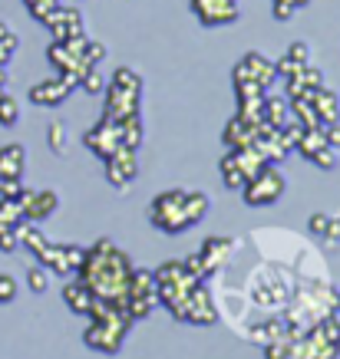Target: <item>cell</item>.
<instances>
[{
  "label": "cell",
  "mask_w": 340,
  "mask_h": 359,
  "mask_svg": "<svg viewBox=\"0 0 340 359\" xmlns=\"http://www.w3.org/2000/svg\"><path fill=\"white\" fill-rule=\"evenodd\" d=\"M271 13H275V20L287 23V20H294L297 7H294V4H287V0H271Z\"/></svg>",
  "instance_id": "obj_37"
},
{
  "label": "cell",
  "mask_w": 340,
  "mask_h": 359,
  "mask_svg": "<svg viewBox=\"0 0 340 359\" xmlns=\"http://www.w3.org/2000/svg\"><path fill=\"white\" fill-rule=\"evenodd\" d=\"M308 93L297 99H287V102H291V122H297L301 129H320V119H318V112H314V106H310Z\"/></svg>",
  "instance_id": "obj_22"
},
{
  "label": "cell",
  "mask_w": 340,
  "mask_h": 359,
  "mask_svg": "<svg viewBox=\"0 0 340 359\" xmlns=\"http://www.w3.org/2000/svg\"><path fill=\"white\" fill-rule=\"evenodd\" d=\"M238 119L251 122V126H258V122H264V96H251V99H238V112H235Z\"/></svg>",
  "instance_id": "obj_25"
},
{
  "label": "cell",
  "mask_w": 340,
  "mask_h": 359,
  "mask_svg": "<svg viewBox=\"0 0 340 359\" xmlns=\"http://www.w3.org/2000/svg\"><path fill=\"white\" fill-rule=\"evenodd\" d=\"M327 142H324V132L320 129H304L301 132V139H297V145H294V152H301V155H314L318 149H324Z\"/></svg>",
  "instance_id": "obj_27"
},
{
  "label": "cell",
  "mask_w": 340,
  "mask_h": 359,
  "mask_svg": "<svg viewBox=\"0 0 340 359\" xmlns=\"http://www.w3.org/2000/svg\"><path fill=\"white\" fill-rule=\"evenodd\" d=\"M79 89H83V93H89V96H99V93L106 89V79L99 76V69H96V66H89L86 73L79 76Z\"/></svg>",
  "instance_id": "obj_28"
},
{
  "label": "cell",
  "mask_w": 340,
  "mask_h": 359,
  "mask_svg": "<svg viewBox=\"0 0 340 359\" xmlns=\"http://www.w3.org/2000/svg\"><path fill=\"white\" fill-rule=\"evenodd\" d=\"M327 228H330V218H327V215H310L308 231L314 234V238H324V234H327Z\"/></svg>",
  "instance_id": "obj_40"
},
{
  "label": "cell",
  "mask_w": 340,
  "mask_h": 359,
  "mask_svg": "<svg viewBox=\"0 0 340 359\" xmlns=\"http://www.w3.org/2000/svg\"><path fill=\"white\" fill-rule=\"evenodd\" d=\"M324 132V142H327L330 149H340V122H330V126H320Z\"/></svg>",
  "instance_id": "obj_41"
},
{
  "label": "cell",
  "mask_w": 340,
  "mask_h": 359,
  "mask_svg": "<svg viewBox=\"0 0 340 359\" xmlns=\"http://www.w3.org/2000/svg\"><path fill=\"white\" fill-rule=\"evenodd\" d=\"M221 182H225L228 191H242V188L248 185V175H244V168L238 165V158L231 152L221 158Z\"/></svg>",
  "instance_id": "obj_23"
},
{
  "label": "cell",
  "mask_w": 340,
  "mask_h": 359,
  "mask_svg": "<svg viewBox=\"0 0 340 359\" xmlns=\"http://www.w3.org/2000/svg\"><path fill=\"white\" fill-rule=\"evenodd\" d=\"M17 122H20V102H17V96L4 93V96H0V126H4V129H13Z\"/></svg>",
  "instance_id": "obj_26"
},
{
  "label": "cell",
  "mask_w": 340,
  "mask_h": 359,
  "mask_svg": "<svg viewBox=\"0 0 340 359\" xmlns=\"http://www.w3.org/2000/svg\"><path fill=\"white\" fill-rule=\"evenodd\" d=\"M291 4H294L297 11H301V7H310V0H291Z\"/></svg>",
  "instance_id": "obj_43"
},
{
  "label": "cell",
  "mask_w": 340,
  "mask_h": 359,
  "mask_svg": "<svg viewBox=\"0 0 340 359\" xmlns=\"http://www.w3.org/2000/svg\"><path fill=\"white\" fill-rule=\"evenodd\" d=\"M169 313L176 316V320H182V323H192V327H211V323H218V306H215L211 294L202 283H198L182 304L172 306Z\"/></svg>",
  "instance_id": "obj_7"
},
{
  "label": "cell",
  "mask_w": 340,
  "mask_h": 359,
  "mask_svg": "<svg viewBox=\"0 0 340 359\" xmlns=\"http://www.w3.org/2000/svg\"><path fill=\"white\" fill-rule=\"evenodd\" d=\"M287 56H291L294 63L308 66V63H310V56H314V46H310V43H304V40H297V43H291V50H287Z\"/></svg>",
  "instance_id": "obj_35"
},
{
  "label": "cell",
  "mask_w": 340,
  "mask_h": 359,
  "mask_svg": "<svg viewBox=\"0 0 340 359\" xmlns=\"http://www.w3.org/2000/svg\"><path fill=\"white\" fill-rule=\"evenodd\" d=\"M46 145H50V152L60 155V158L70 152V129H66L63 122H50V129H46Z\"/></svg>",
  "instance_id": "obj_24"
},
{
  "label": "cell",
  "mask_w": 340,
  "mask_h": 359,
  "mask_svg": "<svg viewBox=\"0 0 340 359\" xmlns=\"http://www.w3.org/2000/svg\"><path fill=\"white\" fill-rule=\"evenodd\" d=\"M275 69H277V76L285 79V76H297V73H301V69H304V66L301 63H294V60H291V56H281V60H275Z\"/></svg>",
  "instance_id": "obj_39"
},
{
  "label": "cell",
  "mask_w": 340,
  "mask_h": 359,
  "mask_svg": "<svg viewBox=\"0 0 340 359\" xmlns=\"http://www.w3.org/2000/svg\"><path fill=\"white\" fill-rule=\"evenodd\" d=\"M188 7L195 13V20L202 27H231V23L242 17V7H238V0H188Z\"/></svg>",
  "instance_id": "obj_8"
},
{
  "label": "cell",
  "mask_w": 340,
  "mask_h": 359,
  "mask_svg": "<svg viewBox=\"0 0 340 359\" xmlns=\"http://www.w3.org/2000/svg\"><path fill=\"white\" fill-rule=\"evenodd\" d=\"M310 162L318 165V168H324V172H330V168L337 165V149H330V145H324V149H318V152L310 155Z\"/></svg>",
  "instance_id": "obj_34"
},
{
  "label": "cell",
  "mask_w": 340,
  "mask_h": 359,
  "mask_svg": "<svg viewBox=\"0 0 340 359\" xmlns=\"http://www.w3.org/2000/svg\"><path fill=\"white\" fill-rule=\"evenodd\" d=\"M103 93H106V109H103L106 119H129L143 112V76L132 66H119Z\"/></svg>",
  "instance_id": "obj_4"
},
{
  "label": "cell",
  "mask_w": 340,
  "mask_h": 359,
  "mask_svg": "<svg viewBox=\"0 0 340 359\" xmlns=\"http://www.w3.org/2000/svg\"><path fill=\"white\" fill-rule=\"evenodd\" d=\"M301 83H304L308 89H318V86H324V73H320L314 63H308L304 69H301Z\"/></svg>",
  "instance_id": "obj_38"
},
{
  "label": "cell",
  "mask_w": 340,
  "mask_h": 359,
  "mask_svg": "<svg viewBox=\"0 0 340 359\" xmlns=\"http://www.w3.org/2000/svg\"><path fill=\"white\" fill-rule=\"evenodd\" d=\"M40 23L53 33V40H70V36H83V33H86L83 30V13H79L77 7H60V4H56Z\"/></svg>",
  "instance_id": "obj_13"
},
{
  "label": "cell",
  "mask_w": 340,
  "mask_h": 359,
  "mask_svg": "<svg viewBox=\"0 0 340 359\" xmlns=\"http://www.w3.org/2000/svg\"><path fill=\"white\" fill-rule=\"evenodd\" d=\"M261 126V122H258ZM258 126H251V122L238 119V116H231L228 122H225V129H221V142H225V149H244V145H251L254 142V129Z\"/></svg>",
  "instance_id": "obj_18"
},
{
  "label": "cell",
  "mask_w": 340,
  "mask_h": 359,
  "mask_svg": "<svg viewBox=\"0 0 340 359\" xmlns=\"http://www.w3.org/2000/svg\"><path fill=\"white\" fill-rule=\"evenodd\" d=\"M83 142H86L89 152L99 155V158L106 162V158H110L116 149H122V145H119V122H116V119H106V116H99V122L86 132V135H83Z\"/></svg>",
  "instance_id": "obj_12"
},
{
  "label": "cell",
  "mask_w": 340,
  "mask_h": 359,
  "mask_svg": "<svg viewBox=\"0 0 340 359\" xmlns=\"http://www.w3.org/2000/svg\"><path fill=\"white\" fill-rule=\"evenodd\" d=\"M63 304L70 306L73 313L89 316V313H93V306H96L99 300L93 297V290H89L83 280H66L63 283Z\"/></svg>",
  "instance_id": "obj_16"
},
{
  "label": "cell",
  "mask_w": 340,
  "mask_h": 359,
  "mask_svg": "<svg viewBox=\"0 0 340 359\" xmlns=\"http://www.w3.org/2000/svg\"><path fill=\"white\" fill-rule=\"evenodd\" d=\"M334 310H337V313H340V294L334 297Z\"/></svg>",
  "instance_id": "obj_44"
},
{
  "label": "cell",
  "mask_w": 340,
  "mask_h": 359,
  "mask_svg": "<svg viewBox=\"0 0 340 359\" xmlns=\"http://www.w3.org/2000/svg\"><path fill=\"white\" fill-rule=\"evenodd\" d=\"M23 221V211L13 198H0V224H17Z\"/></svg>",
  "instance_id": "obj_30"
},
{
  "label": "cell",
  "mask_w": 340,
  "mask_h": 359,
  "mask_svg": "<svg viewBox=\"0 0 340 359\" xmlns=\"http://www.w3.org/2000/svg\"><path fill=\"white\" fill-rule=\"evenodd\" d=\"M327 241H340V221H334L330 218V228H327V234H324Z\"/></svg>",
  "instance_id": "obj_42"
},
{
  "label": "cell",
  "mask_w": 340,
  "mask_h": 359,
  "mask_svg": "<svg viewBox=\"0 0 340 359\" xmlns=\"http://www.w3.org/2000/svg\"><path fill=\"white\" fill-rule=\"evenodd\" d=\"M264 122L271 129H285L291 122V102L281 96H264Z\"/></svg>",
  "instance_id": "obj_21"
},
{
  "label": "cell",
  "mask_w": 340,
  "mask_h": 359,
  "mask_svg": "<svg viewBox=\"0 0 340 359\" xmlns=\"http://www.w3.org/2000/svg\"><path fill=\"white\" fill-rule=\"evenodd\" d=\"M27 165V149L20 142H11L0 149V178H20Z\"/></svg>",
  "instance_id": "obj_19"
},
{
  "label": "cell",
  "mask_w": 340,
  "mask_h": 359,
  "mask_svg": "<svg viewBox=\"0 0 340 359\" xmlns=\"http://www.w3.org/2000/svg\"><path fill=\"white\" fill-rule=\"evenodd\" d=\"M287 191V178L285 172L277 168V165H268L264 162L258 172L248 178V185L242 188V198H244V205H251V208H271L281 201V195Z\"/></svg>",
  "instance_id": "obj_6"
},
{
  "label": "cell",
  "mask_w": 340,
  "mask_h": 359,
  "mask_svg": "<svg viewBox=\"0 0 340 359\" xmlns=\"http://www.w3.org/2000/svg\"><path fill=\"white\" fill-rule=\"evenodd\" d=\"M4 93H7V86H0V96H4Z\"/></svg>",
  "instance_id": "obj_45"
},
{
  "label": "cell",
  "mask_w": 340,
  "mask_h": 359,
  "mask_svg": "<svg viewBox=\"0 0 340 359\" xmlns=\"http://www.w3.org/2000/svg\"><path fill=\"white\" fill-rule=\"evenodd\" d=\"M79 280L86 283L99 304L122 306L126 304V290H129V273L132 261L129 254L112 244L110 238H99L93 248L83 250V264H79Z\"/></svg>",
  "instance_id": "obj_1"
},
{
  "label": "cell",
  "mask_w": 340,
  "mask_h": 359,
  "mask_svg": "<svg viewBox=\"0 0 340 359\" xmlns=\"http://www.w3.org/2000/svg\"><path fill=\"white\" fill-rule=\"evenodd\" d=\"M136 178H139V158H136V152H129V149H116V152L106 158V182L126 195Z\"/></svg>",
  "instance_id": "obj_11"
},
{
  "label": "cell",
  "mask_w": 340,
  "mask_h": 359,
  "mask_svg": "<svg viewBox=\"0 0 340 359\" xmlns=\"http://www.w3.org/2000/svg\"><path fill=\"white\" fill-rule=\"evenodd\" d=\"M116 122H119V145L129 149V152H139V149H143V139H145L143 112H139V116H129V119H116Z\"/></svg>",
  "instance_id": "obj_20"
},
{
  "label": "cell",
  "mask_w": 340,
  "mask_h": 359,
  "mask_svg": "<svg viewBox=\"0 0 340 359\" xmlns=\"http://www.w3.org/2000/svg\"><path fill=\"white\" fill-rule=\"evenodd\" d=\"M17 248H20V241H17L13 224H0V250H4V254H13Z\"/></svg>",
  "instance_id": "obj_36"
},
{
  "label": "cell",
  "mask_w": 340,
  "mask_h": 359,
  "mask_svg": "<svg viewBox=\"0 0 340 359\" xmlns=\"http://www.w3.org/2000/svg\"><path fill=\"white\" fill-rule=\"evenodd\" d=\"M152 280H155V300H159L165 310H172L176 304H182L198 283H202L198 277L188 273V267L182 261H165L159 271H152Z\"/></svg>",
  "instance_id": "obj_5"
},
{
  "label": "cell",
  "mask_w": 340,
  "mask_h": 359,
  "mask_svg": "<svg viewBox=\"0 0 340 359\" xmlns=\"http://www.w3.org/2000/svg\"><path fill=\"white\" fill-rule=\"evenodd\" d=\"M73 89H77V83H73V79H66V76L40 79L37 86H30V102L33 106H60Z\"/></svg>",
  "instance_id": "obj_14"
},
{
  "label": "cell",
  "mask_w": 340,
  "mask_h": 359,
  "mask_svg": "<svg viewBox=\"0 0 340 359\" xmlns=\"http://www.w3.org/2000/svg\"><path fill=\"white\" fill-rule=\"evenodd\" d=\"M27 287H30L33 294H46V287H50V271H44L40 264H33L30 271H27Z\"/></svg>",
  "instance_id": "obj_29"
},
{
  "label": "cell",
  "mask_w": 340,
  "mask_h": 359,
  "mask_svg": "<svg viewBox=\"0 0 340 359\" xmlns=\"http://www.w3.org/2000/svg\"><path fill=\"white\" fill-rule=\"evenodd\" d=\"M308 99H310V106H314V112H318L320 126L340 122V96H337V89H334V86H327V83H324V86L310 89Z\"/></svg>",
  "instance_id": "obj_15"
},
{
  "label": "cell",
  "mask_w": 340,
  "mask_h": 359,
  "mask_svg": "<svg viewBox=\"0 0 340 359\" xmlns=\"http://www.w3.org/2000/svg\"><path fill=\"white\" fill-rule=\"evenodd\" d=\"M209 195L198 188H169L162 195L149 201V224L159 228L162 234H185L209 215Z\"/></svg>",
  "instance_id": "obj_2"
},
{
  "label": "cell",
  "mask_w": 340,
  "mask_h": 359,
  "mask_svg": "<svg viewBox=\"0 0 340 359\" xmlns=\"http://www.w3.org/2000/svg\"><path fill=\"white\" fill-rule=\"evenodd\" d=\"M17 205H20L23 218L33 221V224H40V221L53 218L56 208H60V195H56L53 188H20V195H17Z\"/></svg>",
  "instance_id": "obj_9"
},
{
  "label": "cell",
  "mask_w": 340,
  "mask_h": 359,
  "mask_svg": "<svg viewBox=\"0 0 340 359\" xmlns=\"http://www.w3.org/2000/svg\"><path fill=\"white\" fill-rule=\"evenodd\" d=\"M0 50L7 56H13L17 50H20V40H17V33L11 30V23L7 20H0Z\"/></svg>",
  "instance_id": "obj_32"
},
{
  "label": "cell",
  "mask_w": 340,
  "mask_h": 359,
  "mask_svg": "<svg viewBox=\"0 0 340 359\" xmlns=\"http://www.w3.org/2000/svg\"><path fill=\"white\" fill-rule=\"evenodd\" d=\"M89 323L86 333H83V343L96 353H119L122 339L129 337V327L132 320L122 306H112V304H96L93 313H89Z\"/></svg>",
  "instance_id": "obj_3"
},
{
  "label": "cell",
  "mask_w": 340,
  "mask_h": 359,
  "mask_svg": "<svg viewBox=\"0 0 340 359\" xmlns=\"http://www.w3.org/2000/svg\"><path fill=\"white\" fill-rule=\"evenodd\" d=\"M231 244L235 241L231 238H205V244H202V250H198V257H202V264H205V271L209 273H215V271H221V264L231 257Z\"/></svg>",
  "instance_id": "obj_17"
},
{
  "label": "cell",
  "mask_w": 340,
  "mask_h": 359,
  "mask_svg": "<svg viewBox=\"0 0 340 359\" xmlns=\"http://www.w3.org/2000/svg\"><path fill=\"white\" fill-rule=\"evenodd\" d=\"M106 53H110V50H106L103 40H86V46H83V60H86L89 66H99L106 60Z\"/></svg>",
  "instance_id": "obj_31"
},
{
  "label": "cell",
  "mask_w": 340,
  "mask_h": 359,
  "mask_svg": "<svg viewBox=\"0 0 340 359\" xmlns=\"http://www.w3.org/2000/svg\"><path fill=\"white\" fill-rule=\"evenodd\" d=\"M17 294H20V283H17V277H13V273H0V304H11V300H17Z\"/></svg>",
  "instance_id": "obj_33"
},
{
  "label": "cell",
  "mask_w": 340,
  "mask_h": 359,
  "mask_svg": "<svg viewBox=\"0 0 340 359\" xmlns=\"http://www.w3.org/2000/svg\"><path fill=\"white\" fill-rule=\"evenodd\" d=\"M231 79H251V83H258V86L268 93V89L277 83L275 60H268L264 53H244L242 63L231 69Z\"/></svg>",
  "instance_id": "obj_10"
}]
</instances>
